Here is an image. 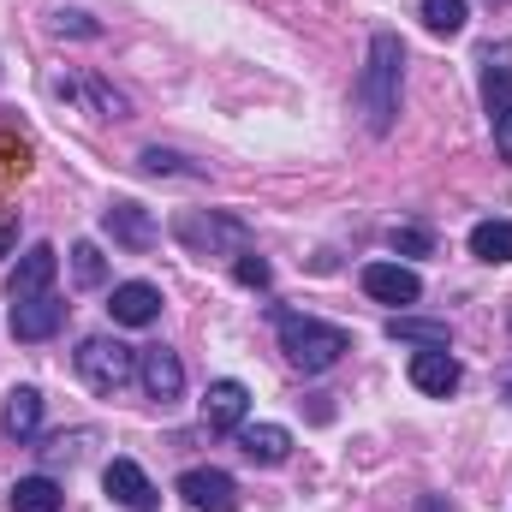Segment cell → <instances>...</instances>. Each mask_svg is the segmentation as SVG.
Returning a JSON list of instances; mask_svg holds the SVG:
<instances>
[{
    "label": "cell",
    "mask_w": 512,
    "mask_h": 512,
    "mask_svg": "<svg viewBox=\"0 0 512 512\" xmlns=\"http://www.w3.org/2000/svg\"><path fill=\"white\" fill-rule=\"evenodd\" d=\"M280 352H286V364L292 370H304V376H322V370H334L346 352H352V334L346 328H334V322H316V316H280Z\"/></svg>",
    "instance_id": "2"
},
{
    "label": "cell",
    "mask_w": 512,
    "mask_h": 512,
    "mask_svg": "<svg viewBox=\"0 0 512 512\" xmlns=\"http://www.w3.org/2000/svg\"><path fill=\"white\" fill-rule=\"evenodd\" d=\"M108 316H114L120 328H149V322L161 316V286H149V280H126V286H114Z\"/></svg>",
    "instance_id": "10"
},
{
    "label": "cell",
    "mask_w": 512,
    "mask_h": 512,
    "mask_svg": "<svg viewBox=\"0 0 512 512\" xmlns=\"http://www.w3.org/2000/svg\"><path fill=\"white\" fill-rule=\"evenodd\" d=\"M54 274H60V251H54V245H30V251L18 256L12 280H6V298H12V304L42 298V292L54 286Z\"/></svg>",
    "instance_id": "6"
},
{
    "label": "cell",
    "mask_w": 512,
    "mask_h": 512,
    "mask_svg": "<svg viewBox=\"0 0 512 512\" xmlns=\"http://www.w3.org/2000/svg\"><path fill=\"white\" fill-rule=\"evenodd\" d=\"M364 292H370L376 304H417V298H423V280H417L411 268H399V262H370V268H364Z\"/></svg>",
    "instance_id": "12"
},
{
    "label": "cell",
    "mask_w": 512,
    "mask_h": 512,
    "mask_svg": "<svg viewBox=\"0 0 512 512\" xmlns=\"http://www.w3.org/2000/svg\"><path fill=\"white\" fill-rule=\"evenodd\" d=\"M423 24H429L435 36H459V30L471 24V6H465V0H423Z\"/></svg>",
    "instance_id": "21"
},
{
    "label": "cell",
    "mask_w": 512,
    "mask_h": 512,
    "mask_svg": "<svg viewBox=\"0 0 512 512\" xmlns=\"http://www.w3.org/2000/svg\"><path fill=\"white\" fill-rule=\"evenodd\" d=\"M60 507H66V495H60L54 477H18L12 483V512H60Z\"/></svg>",
    "instance_id": "19"
},
{
    "label": "cell",
    "mask_w": 512,
    "mask_h": 512,
    "mask_svg": "<svg viewBox=\"0 0 512 512\" xmlns=\"http://www.w3.org/2000/svg\"><path fill=\"white\" fill-rule=\"evenodd\" d=\"M471 256H483V262H512V221H477V227H471Z\"/></svg>",
    "instance_id": "20"
},
{
    "label": "cell",
    "mask_w": 512,
    "mask_h": 512,
    "mask_svg": "<svg viewBox=\"0 0 512 512\" xmlns=\"http://www.w3.org/2000/svg\"><path fill=\"white\" fill-rule=\"evenodd\" d=\"M387 340H405L417 352H447L453 346V328L447 322H423V316H393L387 322Z\"/></svg>",
    "instance_id": "17"
},
{
    "label": "cell",
    "mask_w": 512,
    "mask_h": 512,
    "mask_svg": "<svg viewBox=\"0 0 512 512\" xmlns=\"http://www.w3.org/2000/svg\"><path fill=\"white\" fill-rule=\"evenodd\" d=\"M12 239H18V215H12V209H0V256L12 251Z\"/></svg>",
    "instance_id": "29"
},
{
    "label": "cell",
    "mask_w": 512,
    "mask_h": 512,
    "mask_svg": "<svg viewBox=\"0 0 512 512\" xmlns=\"http://www.w3.org/2000/svg\"><path fill=\"white\" fill-rule=\"evenodd\" d=\"M387 245H393V251H405V256H429V251H435V239H429L423 227H393V233H387Z\"/></svg>",
    "instance_id": "23"
},
{
    "label": "cell",
    "mask_w": 512,
    "mask_h": 512,
    "mask_svg": "<svg viewBox=\"0 0 512 512\" xmlns=\"http://www.w3.org/2000/svg\"><path fill=\"white\" fill-rule=\"evenodd\" d=\"M233 274L245 280V286H268V262L256 251H239V262H233Z\"/></svg>",
    "instance_id": "26"
},
{
    "label": "cell",
    "mask_w": 512,
    "mask_h": 512,
    "mask_svg": "<svg viewBox=\"0 0 512 512\" xmlns=\"http://www.w3.org/2000/svg\"><path fill=\"white\" fill-rule=\"evenodd\" d=\"M239 447H245L251 465H286L292 429H280V423H239Z\"/></svg>",
    "instance_id": "15"
},
{
    "label": "cell",
    "mask_w": 512,
    "mask_h": 512,
    "mask_svg": "<svg viewBox=\"0 0 512 512\" xmlns=\"http://www.w3.org/2000/svg\"><path fill=\"white\" fill-rule=\"evenodd\" d=\"M137 382H143V393H149V399L173 405V399L185 393V364H179V352H167V346L137 352Z\"/></svg>",
    "instance_id": "7"
},
{
    "label": "cell",
    "mask_w": 512,
    "mask_h": 512,
    "mask_svg": "<svg viewBox=\"0 0 512 512\" xmlns=\"http://www.w3.org/2000/svg\"><path fill=\"white\" fill-rule=\"evenodd\" d=\"M60 322H66V304L54 298V292H42V298H24V304H12V334L18 340H54L60 334Z\"/></svg>",
    "instance_id": "9"
},
{
    "label": "cell",
    "mask_w": 512,
    "mask_h": 512,
    "mask_svg": "<svg viewBox=\"0 0 512 512\" xmlns=\"http://www.w3.org/2000/svg\"><path fill=\"white\" fill-rule=\"evenodd\" d=\"M399 72H405V42L393 30H376L370 36V60H364V72L352 84V102H358L364 126L376 137H387L393 120H399Z\"/></svg>",
    "instance_id": "1"
},
{
    "label": "cell",
    "mask_w": 512,
    "mask_h": 512,
    "mask_svg": "<svg viewBox=\"0 0 512 512\" xmlns=\"http://www.w3.org/2000/svg\"><path fill=\"white\" fill-rule=\"evenodd\" d=\"M495 149H501V155L512 161V102L501 108V114H495Z\"/></svg>",
    "instance_id": "28"
},
{
    "label": "cell",
    "mask_w": 512,
    "mask_h": 512,
    "mask_svg": "<svg viewBox=\"0 0 512 512\" xmlns=\"http://www.w3.org/2000/svg\"><path fill=\"white\" fill-rule=\"evenodd\" d=\"M102 489H108L126 512H155V507H161V495H155V483L143 477V465H137V459H114V465L102 471Z\"/></svg>",
    "instance_id": "8"
},
{
    "label": "cell",
    "mask_w": 512,
    "mask_h": 512,
    "mask_svg": "<svg viewBox=\"0 0 512 512\" xmlns=\"http://www.w3.org/2000/svg\"><path fill=\"white\" fill-rule=\"evenodd\" d=\"M102 227H108L114 245H126V251H149V245H155V221H149V209L131 203V197H120V203L102 209Z\"/></svg>",
    "instance_id": "11"
},
{
    "label": "cell",
    "mask_w": 512,
    "mask_h": 512,
    "mask_svg": "<svg viewBox=\"0 0 512 512\" xmlns=\"http://www.w3.org/2000/svg\"><path fill=\"white\" fill-rule=\"evenodd\" d=\"M507 399H512V376H507Z\"/></svg>",
    "instance_id": "30"
},
{
    "label": "cell",
    "mask_w": 512,
    "mask_h": 512,
    "mask_svg": "<svg viewBox=\"0 0 512 512\" xmlns=\"http://www.w3.org/2000/svg\"><path fill=\"white\" fill-rule=\"evenodd\" d=\"M173 233H179L197 256H215V251L239 256V251H251V233H245V221H233V215H209V221H203V215H179V221H173Z\"/></svg>",
    "instance_id": "4"
},
{
    "label": "cell",
    "mask_w": 512,
    "mask_h": 512,
    "mask_svg": "<svg viewBox=\"0 0 512 512\" xmlns=\"http://www.w3.org/2000/svg\"><path fill=\"white\" fill-rule=\"evenodd\" d=\"M78 376H84V387H96V393H120V387L137 376V352H131L126 340L90 334V340L78 346Z\"/></svg>",
    "instance_id": "3"
},
{
    "label": "cell",
    "mask_w": 512,
    "mask_h": 512,
    "mask_svg": "<svg viewBox=\"0 0 512 512\" xmlns=\"http://www.w3.org/2000/svg\"><path fill=\"white\" fill-rule=\"evenodd\" d=\"M54 30H60V36H102L84 12H54Z\"/></svg>",
    "instance_id": "27"
},
{
    "label": "cell",
    "mask_w": 512,
    "mask_h": 512,
    "mask_svg": "<svg viewBox=\"0 0 512 512\" xmlns=\"http://www.w3.org/2000/svg\"><path fill=\"white\" fill-rule=\"evenodd\" d=\"M0 423H6V435H12V441H30V435L42 429V393H36V387H12V393H6V411H0Z\"/></svg>",
    "instance_id": "18"
},
{
    "label": "cell",
    "mask_w": 512,
    "mask_h": 512,
    "mask_svg": "<svg viewBox=\"0 0 512 512\" xmlns=\"http://www.w3.org/2000/svg\"><path fill=\"white\" fill-rule=\"evenodd\" d=\"M459 382H465V370H459L453 352H417V358H411V387H417V393L447 399V393H459Z\"/></svg>",
    "instance_id": "13"
},
{
    "label": "cell",
    "mask_w": 512,
    "mask_h": 512,
    "mask_svg": "<svg viewBox=\"0 0 512 512\" xmlns=\"http://www.w3.org/2000/svg\"><path fill=\"white\" fill-rule=\"evenodd\" d=\"M84 441H90V429H72V435H54L42 453H48V459H78V453H84Z\"/></svg>",
    "instance_id": "25"
},
{
    "label": "cell",
    "mask_w": 512,
    "mask_h": 512,
    "mask_svg": "<svg viewBox=\"0 0 512 512\" xmlns=\"http://www.w3.org/2000/svg\"><path fill=\"white\" fill-rule=\"evenodd\" d=\"M179 501L191 512H239V483L215 465H197L179 477Z\"/></svg>",
    "instance_id": "5"
},
{
    "label": "cell",
    "mask_w": 512,
    "mask_h": 512,
    "mask_svg": "<svg viewBox=\"0 0 512 512\" xmlns=\"http://www.w3.org/2000/svg\"><path fill=\"white\" fill-rule=\"evenodd\" d=\"M137 167H143V173H155V179H161V173H185L173 149H143V155H137Z\"/></svg>",
    "instance_id": "24"
},
{
    "label": "cell",
    "mask_w": 512,
    "mask_h": 512,
    "mask_svg": "<svg viewBox=\"0 0 512 512\" xmlns=\"http://www.w3.org/2000/svg\"><path fill=\"white\" fill-rule=\"evenodd\" d=\"M245 411H251V387H245V382H215V387H209V399H203V423H209V429H221V435H227V429L239 435Z\"/></svg>",
    "instance_id": "14"
},
{
    "label": "cell",
    "mask_w": 512,
    "mask_h": 512,
    "mask_svg": "<svg viewBox=\"0 0 512 512\" xmlns=\"http://www.w3.org/2000/svg\"><path fill=\"white\" fill-rule=\"evenodd\" d=\"M483 102H489V120L512 102V42L483 48Z\"/></svg>",
    "instance_id": "16"
},
{
    "label": "cell",
    "mask_w": 512,
    "mask_h": 512,
    "mask_svg": "<svg viewBox=\"0 0 512 512\" xmlns=\"http://www.w3.org/2000/svg\"><path fill=\"white\" fill-rule=\"evenodd\" d=\"M72 280H78V286H102V280H108V256L96 251L90 239L72 245Z\"/></svg>",
    "instance_id": "22"
}]
</instances>
